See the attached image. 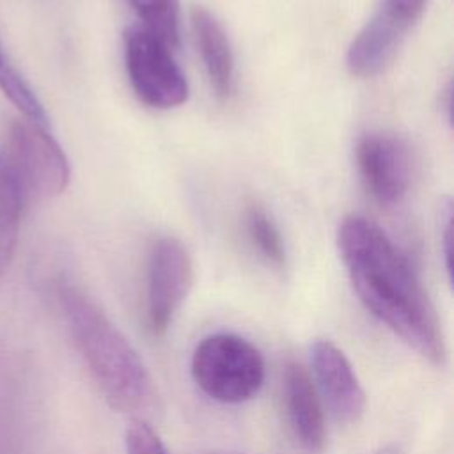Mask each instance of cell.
<instances>
[{
	"label": "cell",
	"mask_w": 454,
	"mask_h": 454,
	"mask_svg": "<svg viewBox=\"0 0 454 454\" xmlns=\"http://www.w3.org/2000/svg\"><path fill=\"white\" fill-rule=\"evenodd\" d=\"M337 247L364 307L403 342L433 365L447 360V344L436 309L408 255L364 216H346Z\"/></svg>",
	"instance_id": "cell-1"
},
{
	"label": "cell",
	"mask_w": 454,
	"mask_h": 454,
	"mask_svg": "<svg viewBox=\"0 0 454 454\" xmlns=\"http://www.w3.org/2000/svg\"><path fill=\"white\" fill-rule=\"evenodd\" d=\"M53 294L74 348L105 399L131 419L156 417L161 410L156 383L129 339L74 282L57 278Z\"/></svg>",
	"instance_id": "cell-2"
},
{
	"label": "cell",
	"mask_w": 454,
	"mask_h": 454,
	"mask_svg": "<svg viewBox=\"0 0 454 454\" xmlns=\"http://www.w3.org/2000/svg\"><path fill=\"white\" fill-rule=\"evenodd\" d=\"M192 378L213 401L239 404L259 394L266 364L262 353L245 337L218 332L204 337L192 353Z\"/></svg>",
	"instance_id": "cell-3"
},
{
	"label": "cell",
	"mask_w": 454,
	"mask_h": 454,
	"mask_svg": "<svg viewBox=\"0 0 454 454\" xmlns=\"http://www.w3.org/2000/svg\"><path fill=\"white\" fill-rule=\"evenodd\" d=\"M18 179L25 202L60 195L71 177V168L60 144L48 126L20 117L11 122L7 144L2 145Z\"/></svg>",
	"instance_id": "cell-4"
},
{
	"label": "cell",
	"mask_w": 454,
	"mask_h": 454,
	"mask_svg": "<svg viewBox=\"0 0 454 454\" xmlns=\"http://www.w3.org/2000/svg\"><path fill=\"white\" fill-rule=\"evenodd\" d=\"M124 64L140 103L156 110L186 103L190 87L174 50L142 25H131L124 32Z\"/></svg>",
	"instance_id": "cell-5"
},
{
	"label": "cell",
	"mask_w": 454,
	"mask_h": 454,
	"mask_svg": "<svg viewBox=\"0 0 454 454\" xmlns=\"http://www.w3.org/2000/svg\"><path fill=\"white\" fill-rule=\"evenodd\" d=\"M193 261L188 248L176 238H160L147 259L145 275V328L153 337H163L174 316L193 286Z\"/></svg>",
	"instance_id": "cell-6"
},
{
	"label": "cell",
	"mask_w": 454,
	"mask_h": 454,
	"mask_svg": "<svg viewBox=\"0 0 454 454\" xmlns=\"http://www.w3.org/2000/svg\"><path fill=\"white\" fill-rule=\"evenodd\" d=\"M356 167L367 193L381 206L399 204L411 184L408 145L390 133H367L356 145Z\"/></svg>",
	"instance_id": "cell-7"
},
{
	"label": "cell",
	"mask_w": 454,
	"mask_h": 454,
	"mask_svg": "<svg viewBox=\"0 0 454 454\" xmlns=\"http://www.w3.org/2000/svg\"><path fill=\"white\" fill-rule=\"evenodd\" d=\"M314 387L342 424H355L365 411V392L340 348L332 340L317 339L310 346Z\"/></svg>",
	"instance_id": "cell-8"
},
{
	"label": "cell",
	"mask_w": 454,
	"mask_h": 454,
	"mask_svg": "<svg viewBox=\"0 0 454 454\" xmlns=\"http://www.w3.org/2000/svg\"><path fill=\"white\" fill-rule=\"evenodd\" d=\"M282 399L286 422L296 447L303 454H323L326 447L323 406L314 381L298 362H287L284 367Z\"/></svg>",
	"instance_id": "cell-9"
},
{
	"label": "cell",
	"mask_w": 454,
	"mask_h": 454,
	"mask_svg": "<svg viewBox=\"0 0 454 454\" xmlns=\"http://www.w3.org/2000/svg\"><path fill=\"white\" fill-rule=\"evenodd\" d=\"M411 25L385 4L358 30L346 51V67L356 78L381 74L397 57Z\"/></svg>",
	"instance_id": "cell-10"
},
{
	"label": "cell",
	"mask_w": 454,
	"mask_h": 454,
	"mask_svg": "<svg viewBox=\"0 0 454 454\" xmlns=\"http://www.w3.org/2000/svg\"><path fill=\"white\" fill-rule=\"evenodd\" d=\"M190 20L193 39L209 83L216 96L229 98L234 89L236 62L227 32L216 16L202 5H195L192 9Z\"/></svg>",
	"instance_id": "cell-11"
},
{
	"label": "cell",
	"mask_w": 454,
	"mask_h": 454,
	"mask_svg": "<svg viewBox=\"0 0 454 454\" xmlns=\"http://www.w3.org/2000/svg\"><path fill=\"white\" fill-rule=\"evenodd\" d=\"M23 206L21 188L0 145V275L5 273L16 254Z\"/></svg>",
	"instance_id": "cell-12"
},
{
	"label": "cell",
	"mask_w": 454,
	"mask_h": 454,
	"mask_svg": "<svg viewBox=\"0 0 454 454\" xmlns=\"http://www.w3.org/2000/svg\"><path fill=\"white\" fill-rule=\"evenodd\" d=\"M245 229L252 247L271 266L286 264V245L282 232L271 213L259 202H250L245 209Z\"/></svg>",
	"instance_id": "cell-13"
},
{
	"label": "cell",
	"mask_w": 454,
	"mask_h": 454,
	"mask_svg": "<svg viewBox=\"0 0 454 454\" xmlns=\"http://www.w3.org/2000/svg\"><path fill=\"white\" fill-rule=\"evenodd\" d=\"M140 25L168 44L179 48L181 41V4L179 0H128Z\"/></svg>",
	"instance_id": "cell-14"
},
{
	"label": "cell",
	"mask_w": 454,
	"mask_h": 454,
	"mask_svg": "<svg viewBox=\"0 0 454 454\" xmlns=\"http://www.w3.org/2000/svg\"><path fill=\"white\" fill-rule=\"evenodd\" d=\"M0 90L20 110L23 117L32 119L43 126L50 124L48 114L43 103L39 101L37 94L28 85L25 76L11 62L9 55L4 50L2 39H0Z\"/></svg>",
	"instance_id": "cell-15"
},
{
	"label": "cell",
	"mask_w": 454,
	"mask_h": 454,
	"mask_svg": "<svg viewBox=\"0 0 454 454\" xmlns=\"http://www.w3.org/2000/svg\"><path fill=\"white\" fill-rule=\"evenodd\" d=\"M124 445L126 454H168L160 434L144 419H131L124 433Z\"/></svg>",
	"instance_id": "cell-16"
},
{
	"label": "cell",
	"mask_w": 454,
	"mask_h": 454,
	"mask_svg": "<svg viewBox=\"0 0 454 454\" xmlns=\"http://www.w3.org/2000/svg\"><path fill=\"white\" fill-rule=\"evenodd\" d=\"M383 4L390 11H394L399 18H403L404 21L413 25L420 18L427 0H385Z\"/></svg>",
	"instance_id": "cell-17"
},
{
	"label": "cell",
	"mask_w": 454,
	"mask_h": 454,
	"mask_svg": "<svg viewBox=\"0 0 454 454\" xmlns=\"http://www.w3.org/2000/svg\"><path fill=\"white\" fill-rule=\"evenodd\" d=\"M442 220H443V229H442V248H443V261H445V271H447V275H449V278H450V268H452V248H450V223H452V207H450V204H447L445 206V213H443V216H442Z\"/></svg>",
	"instance_id": "cell-18"
},
{
	"label": "cell",
	"mask_w": 454,
	"mask_h": 454,
	"mask_svg": "<svg viewBox=\"0 0 454 454\" xmlns=\"http://www.w3.org/2000/svg\"><path fill=\"white\" fill-rule=\"evenodd\" d=\"M374 454H403V450L395 445H387V447H381L380 450H376Z\"/></svg>",
	"instance_id": "cell-19"
},
{
	"label": "cell",
	"mask_w": 454,
	"mask_h": 454,
	"mask_svg": "<svg viewBox=\"0 0 454 454\" xmlns=\"http://www.w3.org/2000/svg\"><path fill=\"white\" fill-rule=\"evenodd\" d=\"M211 454H239V452H232V450H216V452H211Z\"/></svg>",
	"instance_id": "cell-20"
}]
</instances>
